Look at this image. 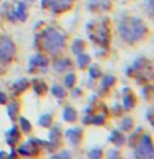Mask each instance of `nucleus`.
Wrapping results in <instances>:
<instances>
[{
    "label": "nucleus",
    "instance_id": "1",
    "mask_svg": "<svg viewBox=\"0 0 154 159\" xmlns=\"http://www.w3.org/2000/svg\"><path fill=\"white\" fill-rule=\"evenodd\" d=\"M119 35L123 37L124 42H138L146 35V25L141 18L131 17V18H124L123 22H119Z\"/></svg>",
    "mask_w": 154,
    "mask_h": 159
},
{
    "label": "nucleus",
    "instance_id": "2",
    "mask_svg": "<svg viewBox=\"0 0 154 159\" xmlns=\"http://www.w3.org/2000/svg\"><path fill=\"white\" fill-rule=\"evenodd\" d=\"M65 47V33H61L60 30L48 27L43 30L42 33V48L43 52H47L50 55H57L63 50Z\"/></svg>",
    "mask_w": 154,
    "mask_h": 159
},
{
    "label": "nucleus",
    "instance_id": "3",
    "mask_svg": "<svg viewBox=\"0 0 154 159\" xmlns=\"http://www.w3.org/2000/svg\"><path fill=\"white\" fill-rule=\"evenodd\" d=\"M93 28H88V35L91 37L96 43L101 45H108L109 42V28H108V22H99L98 27H94V23H91Z\"/></svg>",
    "mask_w": 154,
    "mask_h": 159
},
{
    "label": "nucleus",
    "instance_id": "4",
    "mask_svg": "<svg viewBox=\"0 0 154 159\" xmlns=\"http://www.w3.org/2000/svg\"><path fill=\"white\" fill-rule=\"evenodd\" d=\"M133 148H134V156L136 157H147V159L152 157V141L149 134H143L139 138V143L134 144Z\"/></svg>",
    "mask_w": 154,
    "mask_h": 159
},
{
    "label": "nucleus",
    "instance_id": "5",
    "mask_svg": "<svg viewBox=\"0 0 154 159\" xmlns=\"http://www.w3.org/2000/svg\"><path fill=\"white\" fill-rule=\"evenodd\" d=\"M15 43L12 42L10 37H0V61L2 63H8L10 60L15 57Z\"/></svg>",
    "mask_w": 154,
    "mask_h": 159
},
{
    "label": "nucleus",
    "instance_id": "6",
    "mask_svg": "<svg viewBox=\"0 0 154 159\" xmlns=\"http://www.w3.org/2000/svg\"><path fill=\"white\" fill-rule=\"evenodd\" d=\"M8 18L20 20V22L27 20V7H25V3L23 2H18L17 5H15V12H12V15L8 13Z\"/></svg>",
    "mask_w": 154,
    "mask_h": 159
},
{
    "label": "nucleus",
    "instance_id": "7",
    "mask_svg": "<svg viewBox=\"0 0 154 159\" xmlns=\"http://www.w3.org/2000/svg\"><path fill=\"white\" fill-rule=\"evenodd\" d=\"M66 138H68V141L71 143L73 146L79 144V141H81V138H83L81 128H71V129H68V131H66Z\"/></svg>",
    "mask_w": 154,
    "mask_h": 159
},
{
    "label": "nucleus",
    "instance_id": "8",
    "mask_svg": "<svg viewBox=\"0 0 154 159\" xmlns=\"http://www.w3.org/2000/svg\"><path fill=\"white\" fill-rule=\"evenodd\" d=\"M47 65H48L47 58L42 57V55H35V57L30 60V66H28V70H30V71H33V70L37 68V66H40L42 70H47Z\"/></svg>",
    "mask_w": 154,
    "mask_h": 159
},
{
    "label": "nucleus",
    "instance_id": "9",
    "mask_svg": "<svg viewBox=\"0 0 154 159\" xmlns=\"http://www.w3.org/2000/svg\"><path fill=\"white\" fill-rule=\"evenodd\" d=\"M111 0H88V8L91 10H109Z\"/></svg>",
    "mask_w": 154,
    "mask_h": 159
},
{
    "label": "nucleus",
    "instance_id": "10",
    "mask_svg": "<svg viewBox=\"0 0 154 159\" xmlns=\"http://www.w3.org/2000/svg\"><path fill=\"white\" fill-rule=\"evenodd\" d=\"M71 5H73V0H58L50 10H52L53 13H61V12H66Z\"/></svg>",
    "mask_w": 154,
    "mask_h": 159
},
{
    "label": "nucleus",
    "instance_id": "11",
    "mask_svg": "<svg viewBox=\"0 0 154 159\" xmlns=\"http://www.w3.org/2000/svg\"><path fill=\"white\" fill-rule=\"evenodd\" d=\"M123 98H124V103H123V108L124 109H131L134 108V104H136V98H134V94L131 93V89H124L123 91Z\"/></svg>",
    "mask_w": 154,
    "mask_h": 159
},
{
    "label": "nucleus",
    "instance_id": "12",
    "mask_svg": "<svg viewBox=\"0 0 154 159\" xmlns=\"http://www.w3.org/2000/svg\"><path fill=\"white\" fill-rule=\"evenodd\" d=\"M18 138H20V129H18L17 126H13L12 129H8V131H7V136H5V139H7V143H8L12 148L15 146V144H17Z\"/></svg>",
    "mask_w": 154,
    "mask_h": 159
},
{
    "label": "nucleus",
    "instance_id": "13",
    "mask_svg": "<svg viewBox=\"0 0 154 159\" xmlns=\"http://www.w3.org/2000/svg\"><path fill=\"white\" fill-rule=\"evenodd\" d=\"M38 152V148L33 146L32 143H27V144H22V146L18 148V152L17 154H23V156H33V154Z\"/></svg>",
    "mask_w": 154,
    "mask_h": 159
},
{
    "label": "nucleus",
    "instance_id": "14",
    "mask_svg": "<svg viewBox=\"0 0 154 159\" xmlns=\"http://www.w3.org/2000/svg\"><path fill=\"white\" fill-rule=\"evenodd\" d=\"M63 119H65V121H68V123L76 121V111H75L71 106H66L63 109Z\"/></svg>",
    "mask_w": 154,
    "mask_h": 159
},
{
    "label": "nucleus",
    "instance_id": "15",
    "mask_svg": "<svg viewBox=\"0 0 154 159\" xmlns=\"http://www.w3.org/2000/svg\"><path fill=\"white\" fill-rule=\"evenodd\" d=\"M53 66H55V71L61 73L63 70H66V68L70 66V60H68V58H58L57 61L53 63Z\"/></svg>",
    "mask_w": 154,
    "mask_h": 159
},
{
    "label": "nucleus",
    "instance_id": "16",
    "mask_svg": "<svg viewBox=\"0 0 154 159\" xmlns=\"http://www.w3.org/2000/svg\"><path fill=\"white\" fill-rule=\"evenodd\" d=\"M58 141H60V128L58 126H55L52 131H50V144H52L53 148H57L58 146Z\"/></svg>",
    "mask_w": 154,
    "mask_h": 159
},
{
    "label": "nucleus",
    "instance_id": "17",
    "mask_svg": "<svg viewBox=\"0 0 154 159\" xmlns=\"http://www.w3.org/2000/svg\"><path fill=\"white\" fill-rule=\"evenodd\" d=\"M27 86H28L27 80H18V81H15V83L12 84V88H13L15 94H20V93H23L25 89H27Z\"/></svg>",
    "mask_w": 154,
    "mask_h": 159
},
{
    "label": "nucleus",
    "instance_id": "18",
    "mask_svg": "<svg viewBox=\"0 0 154 159\" xmlns=\"http://www.w3.org/2000/svg\"><path fill=\"white\" fill-rule=\"evenodd\" d=\"M76 61H78V66L79 68H84L86 65H89V55H86V53H78L76 55Z\"/></svg>",
    "mask_w": 154,
    "mask_h": 159
},
{
    "label": "nucleus",
    "instance_id": "19",
    "mask_svg": "<svg viewBox=\"0 0 154 159\" xmlns=\"http://www.w3.org/2000/svg\"><path fill=\"white\" fill-rule=\"evenodd\" d=\"M109 139L114 143V146H121V144L124 143V136L121 133H118V131H113V134L109 136Z\"/></svg>",
    "mask_w": 154,
    "mask_h": 159
},
{
    "label": "nucleus",
    "instance_id": "20",
    "mask_svg": "<svg viewBox=\"0 0 154 159\" xmlns=\"http://www.w3.org/2000/svg\"><path fill=\"white\" fill-rule=\"evenodd\" d=\"M33 88H35V91H37L38 94H43L45 91H47V84H45L42 80H35V81H33Z\"/></svg>",
    "mask_w": 154,
    "mask_h": 159
},
{
    "label": "nucleus",
    "instance_id": "21",
    "mask_svg": "<svg viewBox=\"0 0 154 159\" xmlns=\"http://www.w3.org/2000/svg\"><path fill=\"white\" fill-rule=\"evenodd\" d=\"M52 93L57 98H65V94H66V93H65V88L61 86V84H53V86H52Z\"/></svg>",
    "mask_w": 154,
    "mask_h": 159
},
{
    "label": "nucleus",
    "instance_id": "22",
    "mask_svg": "<svg viewBox=\"0 0 154 159\" xmlns=\"http://www.w3.org/2000/svg\"><path fill=\"white\" fill-rule=\"evenodd\" d=\"M111 84H114V76H111V75H109V76H104L103 81H101V91H106Z\"/></svg>",
    "mask_w": 154,
    "mask_h": 159
},
{
    "label": "nucleus",
    "instance_id": "23",
    "mask_svg": "<svg viewBox=\"0 0 154 159\" xmlns=\"http://www.w3.org/2000/svg\"><path fill=\"white\" fill-rule=\"evenodd\" d=\"M73 53L75 55H78V53H81L83 52V48H84V43H83V40H79V38H76V40H75V42H73Z\"/></svg>",
    "mask_w": 154,
    "mask_h": 159
},
{
    "label": "nucleus",
    "instance_id": "24",
    "mask_svg": "<svg viewBox=\"0 0 154 159\" xmlns=\"http://www.w3.org/2000/svg\"><path fill=\"white\" fill-rule=\"evenodd\" d=\"M20 129H22L23 133H30V131H32V124H30V121L27 118H23V116L20 118Z\"/></svg>",
    "mask_w": 154,
    "mask_h": 159
},
{
    "label": "nucleus",
    "instance_id": "25",
    "mask_svg": "<svg viewBox=\"0 0 154 159\" xmlns=\"http://www.w3.org/2000/svg\"><path fill=\"white\" fill-rule=\"evenodd\" d=\"M7 111H8L10 119H15V118H17V113H18V103H10Z\"/></svg>",
    "mask_w": 154,
    "mask_h": 159
},
{
    "label": "nucleus",
    "instance_id": "26",
    "mask_svg": "<svg viewBox=\"0 0 154 159\" xmlns=\"http://www.w3.org/2000/svg\"><path fill=\"white\" fill-rule=\"evenodd\" d=\"M40 126H45V128H48L50 124H52V114L47 113V114H43L42 118H40V121H38Z\"/></svg>",
    "mask_w": 154,
    "mask_h": 159
},
{
    "label": "nucleus",
    "instance_id": "27",
    "mask_svg": "<svg viewBox=\"0 0 154 159\" xmlns=\"http://www.w3.org/2000/svg\"><path fill=\"white\" fill-rule=\"evenodd\" d=\"M75 75L73 73H70V75H66V76H65V86H68V88H71L73 84H75Z\"/></svg>",
    "mask_w": 154,
    "mask_h": 159
},
{
    "label": "nucleus",
    "instance_id": "28",
    "mask_svg": "<svg viewBox=\"0 0 154 159\" xmlns=\"http://www.w3.org/2000/svg\"><path fill=\"white\" fill-rule=\"evenodd\" d=\"M131 128H133L131 118H124V119H123V123H121V129H124V131H129Z\"/></svg>",
    "mask_w": 154,
    "mask_h": 159
},
{
    "label": "nucleus",
    "instance_id": "29",
    "mask_svg": "<svg viewBox=\"0 0 154 159\" xmlns=\"http://www.w3.org/2000/svg\"><path fill=\"white\" fill-rule=\"evenodd\" d=\"M91 123H93V124H96V126H101V124H104V116L98 114V116L91 118Z\"/></svg>",
    "mask_w": 154,
    "mask_h": 159
},
{
    "label": "nucleus",
    "instance_id": "30",
    "mask_svg": "<svg viewBox=\"0 0 154 159\" xmlns=\"http://www.w3.org/2000/svg\"><path fill=\"white\" fill-rule=\"evenodd\" d=\"M101 154H103V151H101V149H99V148H94V149H91V151L88 152V156H89V157H94V159H96V157H99V156H101Z\"/></svg>",
    "mask_w": 154,
    "mask_h": 159
},
{
    "label": "nucleus",
    "instance_id": "31",
    "mask_svg": "<svg viewBox=\"0 0 154 159\" xmlns=\"http://www.w3.org/2000/svg\"><path fill=\"white\" fill-rule=\"evenodd\" d=\"M98 76H99V70L96 66H91V68H89V80H94Z\"/></svg>",
    "mask_w": 154,
    "mask_h": 159
},
{
    "label": "nucleus",
    "instance_id": "32",
    "mask_svg": "<svg viewBox=\"0 0 154 159\" xmlns=\"http://www.w3.org/2000/svg\"><path fill=\"white\" fill-rule=\"evenodd\" d=\"M57 2H58V0H42V7L43 8H52Z\"/></svg>",
    "mask_w": 154,
    "mask_h": 159
},
{
    "label": "nucleus",
    "instance_id": "33",
    "mask_svg": "<svg viewBox=\"0 0 154 159\" xmlns=\"http://www.w3.org/2000/svg\"><path fill=\"white\" fill-rule=\"evenodd\" d=\"M139 133H141V128L136 129V133H133V136L129 138V144H131V146H134V141H136V138L139 136Z\"/></svg>",
    "mask_w": 154,
    "mask_h": 159
},
{
    "label": "nucleus",
    "instance_id": "34",
    "mask_svg": "<svg viewBox=\"0 0 154 159\" xmlns=\"http://www.w3.org/2000/svg\"><path fill=\"white\" fill-rule=\"evenodd\" d=\"M146 5H147V12H149V15L152 17V0H147Z\"/></svg>",
    "mask_w": 154,
    "mask_h": 159
},
{
    "label": "nucleus",
    "instance_id": "35",
    "mask_svg": "<svg viewBox=\"0 0 154 159\" xmlns=\"http://www.w3.org/2000/svg\"><path fill=\"white\" fill-rule=\"evenodd\" d=\"M5 103H7V94L0 91V104H5Z\"/></svg>",
    "mask_w": 154,
    "mask_h": 159
},
{
    "label": "nucleus",
    "instance_id": "36",
    "mask_svg": "<svg viewBox=\"0 0 154 159\" xmlns=\"http://www.w3.org/2000/svg\"><path fill=\"white\" fill-rule=\"evenodd\" d=\"M70 156H71V154H70L68 151H61V152L58 154V157H70Z\"/></svg>",
    "mask_w": 154,
    "mask_h": 159
},
{
    "label": "nucleus",
    "instance_id": "37",
    "mask_svg": "<svg viewBox=\"0 0 154 159\" xmlns=\"http://www.w3.org/2000/svg\"><path fill=\"white\" fill-rule=\"evenodd\" d=\"M108 157H118V151H114V149H113V151H109Z\"/></svg>",
    "mask_w": 154,
    "mask_h": 159
},
{
    "label": "nucleus",
    "instance_id": "38",
    "mask_svg": "<svg viewBox=\"0 0 154 159\" xmlns=\"http://www.w3.org/2000/svg\"><path fill=\"white\" fill-rule=\"evenodd\" d=\"M147 119H149V123L152 124V111H151V109L147 111Z\"/></svg>",
    "mask_w": 154,
    "mask_h": 159
},
{
    "label": "nucleus",
    "instance_id": "39",
    "mask_svg": "<svg viewBox=\"0 0 154 159\" xmlns=\"http://www.w3.org/2000/svg\"><path fill=\"white\" fill-rule=\"evenodd\" d=\"M79 93H81V91H79L78 88H76V89H73V96H75V98H76V96H79Z\"/></svg>",
    "mask_w": 154,
    "mask_h": 159
},
{
    "label": "nucleus",
    "instance_id": "40",
    "mask_svg": "<svg viewBox=\"0 0 154 159\" xmlns=\"http://www.w3.org/2000/svg\"><path fill=\"white\" fill-rule=\"evenodd\" d=\"M8 156H12V157H13V156H17V151H10V152H8Z\"/></svg>",
    "mask_w": 154,
    "mask_h": 159
},
{
    "label": "nucleus",
    "instance_id": "41",
    "mask_svg": "<svg viewBox=\"0 0 154 159\" xmlns=\"http://www.w3.org/2000/svg\"><path fill=\"white\" fill-rule=\"evenodd\" d=\"M7 156V152H3V151H0V157H5Z\"/></svg>",
    "mask_w": 154,
    "mask_h": 159
},
{
    "label": "nucleus",
    "instance_id": "42",
    "mask_svg": "<svg viewBox=\"0 0 154 159\" xmlns=\"http://www.w3.org/2000/svg\"><path fill=\"white\" fill-rule=\"evenodd\" d=\"M27 2H33V0H27Z\"/></svg>",
    "mask_w": 154,
    "mask_h": 159
}]
</instances>
